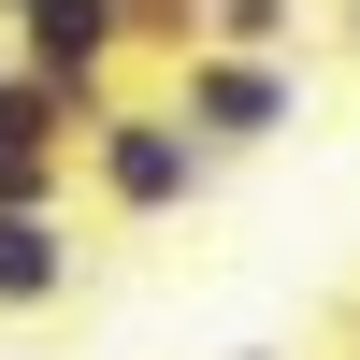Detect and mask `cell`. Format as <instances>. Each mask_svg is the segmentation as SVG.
Here are the masks:
<instances>
[{"label": "cell", "mask_w": 360, "mask_h": 360, "mask_svg": "<svg viewBox=\"0 0 360 360\" xmlns=\"http://www.w3.org/2000/svg\"><path fill=\"white\" fill-rule=\"evenodd\" d=\"M346 360H360V346H346Z\"/></svg>", "instance_id": "9c48e42d"}, {"label": "cell", "mask_w": 360, "mask_h": 360, "mask_svg": "<svg viewBox=\"0 0 360 360\" xmlns=\"http://www.w3.org/2000/svg\"><path fill=\"white\" fill-rule=\"evenodd\" d=\"M72 130H86L72 86H44L29 58H0V202H72Z\"/></svg>", "instance_id": "277c9868"}, {"label": "cell", "mask_w": 360, "mask_h": 360, "mask_svg": "<svg viewBox=\"0 0 360 360\" xmlns=\"http://www.w3.org/2000/svg\"><path fill=\"white\" fill-rule=\"evenodd\" d=\"M159 101L188 115V130L217 144V159H259V144H288V130H303V58H245V44H188Z\"/></svg>", "instance_id": "7a4b0ae2"}, {"label": "cell", "mask_w": 360, "mask_h": 360, "mask_svg": "<svg viewBox=\"0 0 360 360\" xmlns=\"http://www.w3.org/2000/svg\"><path fill=\"white\" fill-rule=\"evenodd\" d=\"M0 15H15V0H0Z\"/></svg>", "instance_id": "ba28073f"}, {"label": "cell", "mask_w": 360, "mask_h": 360, "mask_svg": "<svg viewBox=\"0 0 360 360\" xmlns=\"http://www.w3.org/2000/svg\"><path fill=\"white\" fill-rule=\"evenodd\" d=\"M86 288V217L72 202H0V317H58Z\"/></svg>", "instance_id": "5b68a950"}, {"label": "cell", "mask_w": 360, "mask_h": 360, "mask_svg": "<svg viewBox=\"0 0 360 360\" xmlns=\"http://www.w3.org/2000/svg\"><path fill=\"white\" fill-rule=\"evenodd\" d=\"M303 0H202V44H245V58H288Z\"/></svg>", "instance_id": "8992f818"}, {"label": "cell", "mask_w": 360, "mask_h": 360, "mask_svg": "<svg viewBox=\"0 0 360 360\" xmlns=\"http://www.w3.org/2000/svg\"><path fill=\"white\" fill-rule=\"evenodd\" d=\"M0 29H15V58H29L44 86H72L86 115H101L115 72H130V15H115V0H15Z\"/></svg>", "instance_id": "3957f363"}, {"label": "cell", "mask_w": 360, "mask_h": 360, "mask_svg": "<svg viewBox=\"0 0 360 360\" xmlns=\"http://www.w3.org/2000/svg\"><path fill=\"white\" fill-rule=\"evenodd\" d=\"M72 188H86V217L159 231V217H188V202L217 188V144H202L173 101H130V86H115V101L72 130Z\"/></svg>", "instance_id": "6da1fadb"}, {"label": "cell", "mask_w": 360, "mask_h": 360, "mask_svg": "<svg viewBox=\"0 0 360 360\" xmlns=\"http://www.w3.org/2000/svg\"><path fill=\"white\" fill-rule=\"evenodd\" d=\"M332 44H346V58H360V0H332Z\"/></svg>", "instance_id": "52a82bcc"}]
</instances>
